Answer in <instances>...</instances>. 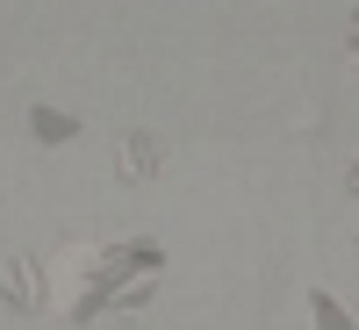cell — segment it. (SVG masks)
Returning <instances> with one entry per match:
<instances>
[{"instance_id":"1","label":"cell","mask_w":359,"mask_h":330,"mask_svg":"<svg viewBox=\"0 0 359 330\" xmlns=\"http://www.w3.org/2000/svg\"><path fill=\"white\" fill-rule=\"evenodd\" d=\"M158 172V144L151 137H123V151H115V179H151Z\"/></svg>"},{"instance_id":"2","label":"cell","mask_w":359,"mask_h":330,"mask_svg":"<svg viewBox=\"0 0 359 330\" xmlns=\"http://www.w3.org/2000/svg\"><path fill=\"white\" fill-rule=\"evenodd\" d=\"M0 294H8L15 309H36V302H43V287H36V273H29V266H8V273H0Z\"/></svg>"},{"instance_id":"3","label":"cell","mask_w":359,"mask_h":330,"mask_svg":"<svg viewBox=\"0 0 359 330\" xmlns=\"http://www.w3.org/2000/svg\"><path fill=\"white\" fill-rule=\"evenodd\" d=\"M352 187H359V165H352Z\"/></svg>"}]
</instances>
